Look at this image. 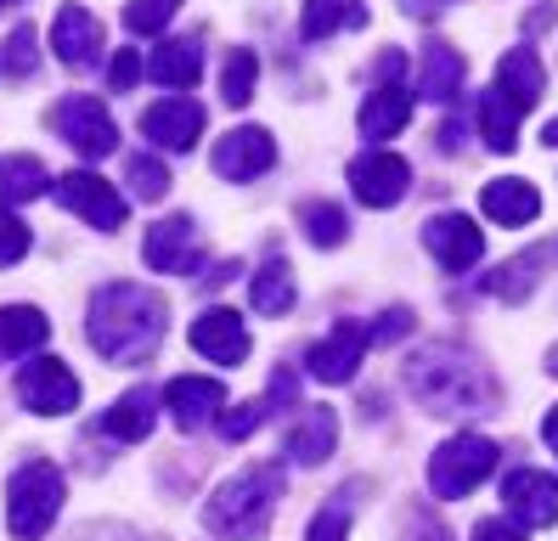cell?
I'll return each instance as SVG.
<instances>
[{
  "mask_svg": "<svg viewBox=\"0 0 558 541\" xmlns=\"http://www.w3.org/2000/svg\"><path fill=\"white\" fill-rule=\"evenodd\" d=\"M170 333V304L147 282H108L90 293L85 338L96 356H108L119 366H147Z\"/></svg>",
  "mask_w": 558,
  "mask_h": 541,
  "instance_id": "1",
  "label": "cell"
},
{
  "mask_svg": "<svg viewBox=\"0 0 558 541\" xmlns=\"http://www.w3.org/2000/svg\"><path fill=\"white\" fill-rule=\"evenodd\" d=\"M407 389L423 400V412H435V418H480V412H497V400H502L485 361L457 350V345L417 350L407 361Z\"/></svg>",
  "mask_w": 558,
  "mask_h": 541,
  "instance_id": "2",
  "label": "cell"
},
{
  "mask_svg": "<svg viewBox=\"0 0 558 541\" xmlns=\"http://www.w3.org/2000/svg\"><path fill=\"white\" fill-rule=\"evenodd\" d=\"M282 485H288L282 462H254V468L232 473V480L215 485V496L204 502V530L215 541H254L271 525L277 502H282Z\"/></svg>",
  "mask_w": 558,
  "mask_h": 541,
  "instance_id": "3",
  "label": "cell"
},
{
  "mask_svg": "<svg viewBox=\"0 0 558 541\" xmlns=\"http://www.w3.org/2000/svg\"><path fill=\"white\" fill-rule=\"evenodd\" d=\"M62 496H69L62 468L46 462V457H28L7 480V530L17 541H40L57 525V514H62Z\"/></svg>",
  "mask_w": 558,
  "mask_h": 541,
  "instance_id": "4",
  "label": "cell"
},
{
  "mask_svg": "<svg viewBox=\"0 0 558 541\" xmlns=\"http://www.w3.org/2000/svg\"><path fill=\"white\" fill-rule=\"evenodd\" d=\"M497 462H502L497 440H485V434H451L446 446L429 457V491L440 502H457V496H469L485 473H497Z\"/></svg>",
  "mask_w": 558,
  "mask_h": 541,
  "instance_id": "5",
  "label": "cell"
},
{
  "mask_svg": "<svg viewBox=\"0 0 558 541\" xmlns=\"http://www.w3.org/2000/svg\"><path fill=\"white\" fill-rule=\"evenodd\" d=\"M412 85H407V57L401 51H384L373 62V96L361 101V135L367 142H389V135H401L407 119H412Z\"/></svg>",
  "mask_w": 558,
  "mask_h": 541,
  "instance_id": "6",
  "label": "cell"
},
{
  "mask_svg": "<svg viewBox=\"0 0 558 541\" xmlns=\"http://www.w3.org/2000/svg\"><path fill=\"white\" fill-rule=\"evenodd\" d=\"M51 124H57V135H62V142H69L80 158H108V153L119 147V124H113V113H108L96 96H69V101H57V108H51Z\"/></svg>",
  "mask_w": 558,
  "mask_h": 541,
  "instance_id": "7",
  "label": "cell"
},
{
  "mask_svg": "<svg viewBox=\"0 0 558 541\" xmlns=\"http://www.w3.org/2000/svg\"><path fill=\"white\" fill-rule=\"evenodd\" d=\"M57 197H62V209L80 215L96 231H119L124 226V192L113 181H102L96 169H69V176H57Z\"/></svg>",
  "mask_w": 558,
  "mask_h": 541,
  "instance_id": "8",
  "label": "cell"
},
{
  "mask_svg": "<svg viewBox=\"0 0 558 541\" xmlns=\"http://www.w3.org/2000/svg\"><path fill=\"white\" fill-rule=\"evenodd\" d=\"M17 400L28 406V412H40V418H62V412L80 406V378L69 372V361L35 356V361H23V372H17Z\"/></svg>",
  "mask_w": 558,
  "mask_h": 541,
  "instance_id": "9",
  "label": "cell"
},
{
  "mask_svg": "<svg viewBox=\"0 0 558 541\" xmlns=\"http://www.w3.org/2000/svg\"><path fill=\"white\" fill-rule=\"evenodd\" d=\"M350 192L367 203V209H396V203L412 192V164L401 153H361L350 164Z\"/></svg>",
  "mask_w": 558,
  "mask_h": 541,
  "instance_id": "10",
  "label": "cell"
},
{
  "mask_svg": "<svg viewBox=\"0 0 558 541\" xmlns=\"http://www.w3.org/2000/svg\"><path fill=\"white\" fill-rule=\"evenodd\" d=\"M367 345H373V333L344 316L333 333L316 338V345L305 350V372H311L316 384H350L355 366H361V356H367Z\"/></svg>",
  "mask_w": 558,
  "mask_h": 541,
  "instance_id": "11",
  "label": "cell"
},
{
  "mask_svg": "<svg viewBox=\"0 0 558 541\" xmlns=\"http://www.w3.org/2000/svg\"><path fill=\"white\" fill-rule=\"evenodd\" d=\"M153 270H175V277H192L204 265V243H198V220L192 215H163L147 226V243H142Z\"/></svg>",
  "mask_w": 558,
  "mask_h": 541,
  "instance_id": "12",
  "label": "cell"
},
{
  "mask_svg": "<svg viewBox=\"0 0 558 541\" xmlns=\"http://www.w3.org/2000/svg\"><path fill=\"white\" fill-rule=\"evenodd\" d=\"M142 135L153 147H163V153H192V147H198V135H204V108L175 91V96L153 101V108L142 113Z\"/></svg>",
  "mask_w": 558,
  "mask_h": 541,
  "instance_id": "13",
  "label": "cell"
},
{
  "mask_svg": "<svg viewBox=\"0 0 558 541\" xmlns=\"http://www.w3.org/2000/svg\"><path fill=\"white\" fill-rule=\"evenodd\" d=\"M271 164H277V142H271V130H259V124H238L215 142V176L220 181H254V176H266Z\"/></svg>",
  "mask_w": 558,
  "mask_h": 541,
  "instance_id": "14",
  "label": "cell"
},
{
  "mask_svg": "<svg viewBox=\"0 0 558 541\" xmlns=\"http://www.w3.org/2000/svg\"><path fill=\"white\" fill-rule=\"evenodd\" d=\"M423 249L440 260V270H469V265H480V254H485V231H480L469 215L446 209V215H435V220H423Z\"/></svg>",
  "mask_w": 558,
  "mask_h": 541,
  "instance_id": "15",
  "label": "cell"
},
{
  "mask_svg": "<svg viewBox=\"0 0 558 541\" xmlns=\"http://www.w3.org/2000/svg\"><path fill=\"white\" fill-rule=\"evenodd\" d=\"M502 502L524 530H547L558 519V480L542 468H513L502 480Z\"/></svg>",
  "mask_w": 558,
  "mask_h": 541,
  "instance_id": "16",
  "label": "cell"
},
{
  "mask_svg": "<svg viewBox=\"0 0 558 541\" xmlns=\"http://www.w3.org/2000/svg\"><path fill=\"white\" fill-rule=\"evenodd\" d=\"M192 350H198L204 361H220V366H243L248 361V327H243V316L226 311V304L204 311L198 322H192Z\"/></svg>",
  "mask_w": 558,
  "mask_h": 541,
  "instance_id": "17",
  "label": "cell"
},
{
  "mask_svg": "<svg viewBox=\"0 0 558 541\" xmlns=\"http://www.w3.org/2000/svg\"><path fill=\"white\" fill-rule=\"evenodd\" d=\"M282 452H288V462H300V468H322L327 457L339 452V418H333V406H305V412L293 418Z\"/></svg>",
  "mask_w": 558,
  "mask_h": 541,
  "instance_id": "18",
  "label": "cell"
},
{
  "mask_svg": "<svg viewBox=\"0 0 558 541\" xmlns=\"http://www.w3.org/2000/svg\"><path fill=\"white\" fill-rule=\"evenodd\" d=\"M51 51H57L62 68H90L96 57H102V23H96V12L62 7L57 23H51Z\"/></svg>",
  "mask_w": 558,
  "mask_h": 541,
  "instance_id": "19",
  "label": "cell"
},
{
  "mask_svg": "<svg viewBox=\"0 0 558 541\" xmlns=\"http://www.w3.org/2000/svg\"><path fill=\"white\" fill-rule=\"evenodd\" d=\"M163 406H170V418L181 429H204L226 412V384L220 378H170V389H163Z\"/></svg>",
  "mask_w": 558,
  "mask_h": 541,
  "instance_id": "20",
  "label": "cell"
},
{
  "mask_svg": "<svg viewBox=\"0 0 558 541\" xmlns=\"http://www.w3.org/2000/svg\"><path fill=\"white\" fill-rule=\"evenodd\" d=\"M497 91L513 101L519 113H531L536 101H542V91H547V68H542V57H536L531 46H513V51L497 62Z\"/></svg>",
  "mask_w": 558,
  "mask_h": 541,
  "instance_id": "21",
  "label": "cell"
},
{
  "mask_svg": "<svg viewBox=\"0 0 558 541\" xmlns=\"http://www.w3.org/2000/svg\"><path fill=\"white\" fill-rule=\"evenodd\" d=\"M480 209L497 220V226H531L542 215V192L531 181H519V176H502V181H485Z\"/></svg>",
  "mask_w": 558,
  "mask_h": 541,
  "instance_id": "22",
  "label": "cell"
},
{
  "mask_svg": "<svg viewBox=\"0 0 558 541\" xmlns=\"http://www.w3.org/2000/svg\"><path fill=\"white\" fill-rule=\"evenodd\" d=\"M147 74L158 85H170V91H192L204 80V40L198 34H181V40H163L147 62Z\"/></svg>",
  "mask_w": 558,
  "mask_h": 541,
  "instance_id": "23",
  "label": "cell"
},
{
  "mask_svg": "<svg viewBox=\"0 0 558 541\" xmlns=\"http://www.w3.org/2000/svg\"><path fill=\"white\" fill-rule=\"evenodd\" d=\"M51 338V322L40 304H0V361L35 356Z\"/></svg>",
  "mask_w": 558,
  "mask_h": 541,
  "instance_id": "24",
  "label": "cell"
},
{
  "mask_svg": "<svg viewBox=\"0 0 558 541\" xmlns=\"http://www.w3.org/2000/svg\"><path fill=\"white\" fill-rule=\"evenodd\" d=\"M158 400H163V395H153V389L119 395V400L108 406V418H102V434H108V440H147L153 423H158Z\"/></svg>",
  "mask_w": 558,
  "mask_h": 541,
  "instance_id": "25",
  "label": "cell"
},
{
  "mask_svg": "<svg viewBox=\"0 0 558 541\" xmlns=\"http://www.w3.org/2000/svg\"><path fill=\"white\" fill-rule=\"evenodd\" d=\"M457 91H463V57H457L451 46H429L423 51V74H417V96H429L435 108H451Z\"/></svg>",
  "mask_w": 558,
  "mask_h": 541,
  "instance_id": "26",
  "label": "cell"
},
{
  "mask_svg": "<svg viewBox=\"0 0 558 541\" xmlns=\"http://www.w3.org/2000/svg\"><path fill=\"white\" fill-rule=\"evenodd\" d=\"M248 299H254V311H259V316H288V311H293L300 288H293V270H288V260H282V254H271L266 265L254 270Z\"/></svg>",
  "mask_w": 558,
  "mask_h": 541,
  "instance_id": "27",
  "label": "cell"
},
{
  "mask_svg": "<svg viewBox=\"0 0 558 541\" xmlns=\"http://www.w3.org/2000/svg\"><path fill=\"white\" fill-rule=\"evenodd\" d=\"M361 23H367L361 0H305V12H300V34L311 46L327 40V34H339V28H361Z\"/></svg>",
  "mask_w": 558,
  "mask_h": 541,
  "instance_id": "28",
  "label": "cell"
},
{
  "mask_svg": "<svg viewBox=\"0 0 558 541\" xmlns=\"http://www.w3.org/2000/svg\"><path fill=\"white\" fill-rule=\"evenodd\" d=\"M519 119H524V113L513 108L497 85L480 96V135H485L490 153H513V147H519Z\"/></svg>",
  "mask_w": 558,
  "mask_h": 541,
  "instance_id": "29",
  "label": "cell"
},
{
  "mask_svg": "<svg viewBox=\"0 0 558 541\" xmlns=\"http://www.w3.org/2000/svg\"><path fill=\"white\" fill-rule=\"evenodd\" d=\"M40 192H57L40 158L17 153V158L0 164V197H7V203H28V197H40Z\"/></svg>",
  "mask_w": 558,
  "mask_h": 541,
  "instance_id": "30",
  "label": "cell"
},
{
  "mask_svg": "<svg viewBox=\"0 0 558 541\" xmlns=\"http://www.w3.org/2000/svg\"><path fill=\"white\" fill-rule=\"evenodd\" d=\"M35 68H40V34H35V23H17L7 34V46H0V74H7V80H28Z\"/></svg>",
  "mask_w": 558,
  "mask_h": 541,
  "instance_id": "31",
  "label": "cell"
},
{
  "mask_svg": "<svg viewBox=\"0 0 558 541\" xmlns=\"http://www.w3.org/2000/svg\"><path fill=\"white\" fill-rule=\"evenodd\" d=\"M300 226L316 249H339L344 237H350V215L339 209V203H305L300 209Z\"/></svg>",
  "mask_w": 558,
  "mask_h": 541,
  "instance_id": "32",
  "label": "cell"
},
{
  "mask_svg": "<svg viewBox=\"0 0 558 541\" xmlns=\"http://www.w3.org/2000/svg\"><path fill=\"white\" fill-rule=\"evenodd\" d=\"M254 80H259V57L248 46H238L232 57H226V74H220L226 108H248V101H254Z\"/></svg>",
  "mask_w": 558,
  "mask_h": 541,
  "instance_id": "33",
  "label": "cell"
},
{
  "mask_svg": "<svg viewBox=\"0 0 558 541\" xmlns=\"http://www.w3.org/2000/svg\"><path fill=\"white\" fill-rule=\"evenodd\" d=\"M542 260H547V254H519V260H508V265L497 270V277H485V288L497 293V299H508V304H519L524 293L536 288V277H542Z\"/></svg>",
  "mask_w": 558,
  "mask_h": 541,
  "instance_id": "34",
  "label": "cell"
},
{
  "mask_svg": "<svg viewBox=\"0 0 558 541\" xmlns=\"http://www.w3.org/2000/svg\"><path fill=\"white\" fill-rule=\"evenodd\" d=\"M124 176H130V197H142V203H158L163 192H170V169H163L158 158H147V153L124 158Z\"/></svg>",
  "mask_w": 558,
  "mask_h": 541,
  "instance_id": "35",
  "label": "cell"
},
{
  "mask_svg": "<svg viewBox=\"0 0 558 541\" xmlns=\"http://www.w3.org/2000/svg\"><path fill=\"white\" fill-rule=\"evenodd\" d=\"M175 12H181V0H130V7H124V28L130 34H158Z\"/></svg>",
  "mask_w": 558,
  "mask_h": 541,
  "instance_id": "36",
  "label": "cell"
},
{
  "mask_svg": "<svg viewBox=\"0 0 558 541\" xmlns=\"http://www.w3.org/2000/svg\"><path fill=\"white\" fill-rule=\"evenodd\" d=\"M266 418H271L266 395H254V400H243V406H238V412H220V434H226V440H243L248 429H259Z\"/></svg>",
  "mask_w": 558,
  "mask_h": 541,
  "instance_id": "37",
  "label": "cell"
},
{
  "mask_svg": "<svg viewBox=\"0 0 558 541\" xmlns=\"http://www.w3.org/2000/svg\"><path fill=\"white\" fill-rule=\"evenodd\" d=\"M28 243H35V237H28V226H23L12 209H0V265H17V260L28 254Z\"/></svg>",
  "mask_w": 558,
  "mask_h": 541,
  "instance_id": "38",
  "label": "cell"
},
{
  "mask_svg": "<svg viewBox=\"0 0 558 541\" xmlns=\"http://www.w3.org/2000/svg\"><path fill=\"white\" fill-rule=\"evenodd\" d=\"M305 541H350V507L333 502V507H322V514L311 519Z\"/></svg>",
  "mask_w": 558,
  "mask_h": 541,
  "instance_id": "39",
  "label": "cell"
},
{
  "mask_svg": "<svg viewBox=\"0 0 558 541\" xmlns=\"http://www.w3.org/2000/svg\"><path fill=\"white\" fill-rule=\"evenodd\" d=\"M136 80H142V57H136V51L124 46V51H119V57L108 62V85H113V91H130Z\"/></svg>",
  "mask_w": 558,
  "mask_h": 541,
  "instance_id": "40",
  "label": "cell"
},
{
  "mask_svg": "<svg viewBox=\"0 0 558 541\" xmlns=\"http://www.w3.org/2000/svg\"><path fill=\"white\" fill-rule=\"evenodd\" d=\"M412 333V311L407 304H396V311H384V322L373 327V345H396V338Z\"/></svg>",
  "mask_w": 558,
  "mask_h": 541,
  "instance_id": "41",
  "label": "cell"
},
{
  "mask_svg": "<svg viewBox=\"0 0 558 541\" xmlns=\"http://www.w3.org/2000/svg\"><path fill=\"white\" fill-rule=\"evenodd\" d=\"M474 541H531V530H524L519 519H480Z\"/></svg>",
  "mask_w": 558,
  "mask_h": 541,
  "instance_id": "42",
  "label": "cell"
},
{
  "mask_svg": "<svg viewBox=\"0 0 558 541\" xmlns=\"http://www.w3.org/2000/svg\"><path fill=\"white\" fill-rule=\"evenodd\" d=\"M407 530H412V541H451L429 514H423V507H412V514H407Z\"/></svg>",
  "mask_w": 558,
  "mask_h": 541,
  "instance_id": "43",
  "label": "cell"
},
{
  "mask_svg": "<svg viewBox=\"0 0 558 541\" xmlns=\"http://www.w3.org/2000/svg\"><path fill=\"white\" fill-rule=\"evenodd\" d=\"M542 440H547V446L558 452V406H553V412H547V423H542Z\"/></svg>",
  "mask_w": 558,
  "mask_h": 541,
  "instance_id": "44",
  "label": "cell"
},
{
  "mask_svg": "<svg viewBox=\"0 0 558 541\" xmlns=\"http://www.w3.org/2000/svg\"><path fill=\"white\" fill-rule=\"evenodd\" d=\"M542 142H547V147H558V119H553V124L542 130Z\"/></svg>",
  "mask_w": 558,
  "mask_h": 541,
  "instance_id": "45",
  "label": "cell"
},
{
  "mask_svg": "<svg viewBox=\"0 0 558 541\" xmlns=\"http://www.w3.org/2000/svg\"><path fill=\"white\" fill-rule=\"evenodd\" d=\"M547 372H553V378H558V350H553V356H547Z\"/></svg>",
  "mask_w": 558,
  "mask_h": 541,
  "instance_id": "46",
  "label": "cell"
},
{
  "mask_svg": "<svg viewBox=\"0 0 558 541\" xmlns=\"http://www.w3.org/2000/svg\"><path fill=\"white\" fill-rule=\"evenodd\" d=\"M0 7H12V0H0Z\"/></svg>",
  "mask_w": 558,
  "mask_h": 541,
  "instance_id": "47",
  "label": "cell"
}]
</instances>
